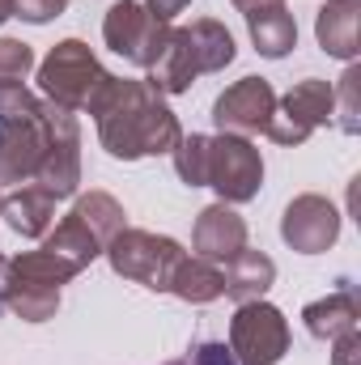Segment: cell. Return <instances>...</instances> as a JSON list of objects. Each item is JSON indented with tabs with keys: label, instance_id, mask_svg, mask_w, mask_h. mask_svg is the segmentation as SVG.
<instances>
[{
	"label": "cell",
	"instance_id": "16",
	"mask_svg": "<svg viewBox=\"0 0 361 365\" xmlns=\"http://www.w3.org/2000/svg\"><path fill=\"white\" fill-rule=\"evenodd\" d=\"M225 293L234 297V302H255V297H264L272 289V280H276V264H272L264 251H238L234 259H225Z\"/></svg>",
	"mask_w": 361,
	"mask_h": 365
},
{
	"label": "cell",
	"instance_id": "10",
	"mask_svg": "<svg viewBox=\"0 0 361 365\" xmlns=\"http://www.w3.org/2000/svg\"><path fill=\"white\" fill-rule=\"evenodd\" d=\"M195 255L200 259H234L243 247H247V221L230 208V204H208L200 217H195Z\"/></svg>",
	"mask_w": 361,
	"mask_h": 365
},
{
	"label": "cell",
	"instance_id": "9",
	"mask_svg": "<svg viewBox=\"0 0 361 365\" xmlns=\"http://www.w3.org/2000/svg\"><path fill=\"white\" fill-rule=\"evenodd\" d=\"M280 234H285V242L293 251L319 255V251H327L340 238V212L323 195H298L285 208V217H280Z\"/></svg>",
	"mask_w": 361,
	"mask_h": 365
},
{
	"label": "cell",
	"instance_id": "14",
	"mask_svg": "<svg viewBox=\"0 0 361 365\" xmlns=\"http://www.w3.org/2000/svg\"><path fill=\"white\" fill-rule=\"evenodd\" d=\"M243 17H247V26H251V38H255V51H260V56L280 60V56H289V51L298 47V21H293V13L285 9V0L264 4V9H251V13H243Z\"/></svg>",
	"mask_w": 361,
	"mask_h": 365
},
{
	"label": "cell",
	"instance_id": "26",
	"mask_svg": "<svg viewBox=\"0 0 361 365\" xmlns=\"http://www.w3.org/2000/svg\"><path fill=\"white\" fill-rule=\"evenodd\" d=\"M64 9H68V0H13V17H26V21H34V26L60 17Z\"/></svg>",
	"mask_w": 361,
	"mask_h": 365
},
{
	"label": "cell",
	"instance_id": "32",
	"mask_svg": "<svg viewBox=\"0 0 361 365\" xmlns=\"http://www.w3.org/2000/svg\"><path fill=\"white\" fill-rule=\"evenodd\" d=\"M171 365H187V357H183V361H171Z\"/></svg>",
	"mask_w": 361,
	"mask_h": 365
},
{
	"label": "cell",
	"instance_id": "25",
	"mask_svg": "<svg viewBox=\"0 0 361 365\" xmlns=\"http://www.w3.org/2000/svg\"><path fill=\"white\" fill-rule=\"evenodd\" d=\"M30 68H34V51L21 38H0V86L21 81Z\"/></svg>",
	"mask_w": 361,
	"mask_h": 365
},
{
	"label": "cell",
	"instance_id": "2",
	"mask_svg": "<svg viewBox=\"0 0 361 365\" xmlns=\"http://www.w3.org/2000/svg\"><path fill=\"white\" fill-rule=\"evenodd\" d=\"M111 73L98 64L90 47L81 38H64L51 47V56L39 64V86L43 98L64 106V110H90L98 102V93L106 90Z\"/></svg>",
	"mask_w": 361,
	"mask_h": 365
},
{
	"label": "cell",
	"instance_id": "1",
	"mask_svg": "<svg viewBox=\"0 0 361 365\" xmlns=\"http://www.w3.org/2000/svg\"><path fill=\"white\" fill-rule=\"evenodd\" d=\"M90 115L98 119L102 149L123 162H136L149 153H171L183 136L175 110L149 81L111 77L106 90L98 93V102L90 106Z\"/></svg>",
	"mask_w": 361,
	"mask_h": 365
},
{
	"label": "cell",
	"instance_id": "3",
	"mask_svg": "<svg viewBox=\"0 0 361 365\" xmlns=\"http://www.w3.org/2000/svg\"><path fill=\"white\" fill-rule=\"evenodd\" d=\"M102 255L111 259V268L123 276V280H136V284L162 293V289H171V276H175V268H179V259H183V247L175 238H166V234L119 230L106 242Z\"/></svg>",
	"mask_w": 361,
	"mask_h": 365
},
{
	"label": "cell",
	"instance_id": "22",
	"mask_svg": "<svg viewBox=\"0 0 361 365\" xmlns=\"http://www.w3.org/2000/svg\"><path fill=\"white\" fill-rule=\"evenodd\" d=\"M9 268L13 276H21V280H34V284H51V289H60L64 280H73L77 268H68L60 255H51V251H26V255H17V259H9Z\"/></svg>",
	"mask_w": 361,
	"mask_h": 365
},
{
	"label": "cell",
	"instance_id": "19",
	"mask_svg": "<svg viewBox=\"0 0 361 365\" xmlns=\"http://www.w3.org/2000/svg\"><path fill=\"white\" fill-rule=\"evenodd\" d=\"M195 77H200V73H195V64H191V56H187L183 34L179 30H171L166 51L149 64V86H153L158 93H183V90H191Z\"/></svg>",
	"mask_w": 361,
	"mask_h": 365
},
{
	"label": "cell",
	"instance_id": "15",
	"mask_svg": "<svg viewBox=\"0 0 361 365\" xmlns=\"http://www.w3.org/2000/svg\"><path fill=\"white\" fill-rule=\"evenodd\" d=\"M302 319H306V331H310L315 340H336L340 331L357 327L361 306H357V293H353V284H340L332 297H319V302H310V306L302 310Z\"/></svg>",
	"mask_w": 361,
	"mask_h": 365
},
{
	"label": "cell",
	"instance_id": "8",
	"mask_svg": "<svg viewBox=\"0 0 361 365\" xmlns=\"http://www.w3.org/2000/svg\"><path fill=\"white\" fill-rule=\"evenodd\" d=\"M276 110V93L264 77H243L213 102V123L230 136H255L264 132Z\"/></svg>",
	"mask_w": 361,
	"mask_h": 365
},
{
	"label": "cell",
	"instance_id": "17",
	"mask_svg": "<svg viewBox=\"0 0 361 365\" xmlns=\"http://www.w3.org/2000/svg\"><path fill=\"white\" fill-rule=\"evenodd\" d=\"M171 293L191 302V306H204V302H217L225 293V276H221V268L213 259H200V255L187 259L183 255L175 276H171Z\"/></svg>",
	"mask_w": 361,
	"mask_h": 365
},
{
	"label": "cell",
	"instance_id": "30",
	"mask_svg": "<svg viewBox=\"0 0 361 365\" xmlns=\"http://www.w3.org/2000/svg\"><path fill=\"white\" fill-rule=\"evenodd\" d=\"M264 4H276V0H234V9H243V13H251V9H264Z\"/></svg>",
	"mask_w": 361,
	"mask_h": 365
},
{
	"label": "cell",
	"instance_id": "13",
	"mask_svg": "<svg viewBox=\"0 0 361 365\" xmlns=\"http://www.w3.org/2000/svg\"><path fill=\"white\" fill-rule=\"evenodd\" d=\"M357 17L361 0H327L319 9V21H315L319 47L336 60H353L357 56Z\"/></svg>",
	"mask_w": 361,
	"mask_h": 365
},
{
	"label": "cell",
	"instance_id": "4",
	"mask_svg": "<svg viewBox=\"0 0 361 365\" xmlns=\"http://www.w3.org/2000/svg\"><path fill=\"white\" fill-rule=\"evenodd\" d=\"M171 21H158L141 0H115L106 9V21H102V38L115 56H123L128 64L136 68H149L166 43H171Z\"/></svg>",
	"mask_w": 361,
	"mask_h": 365
},
{
	"label": "cell",
	"instance_id": "29",
	"mask_svg": "<svg viewBox=\"0 0 361 365\" xmlns=\"http://www.w3.org/2000/svg\"><path fill=\"white\" fill-rule=\"evenodd\" d=\"M187 4H191V0H149L145 9H149V13H153L158 21H171V17H179Z\"/></svg>",
	"mask_w": 361,
	"mask_h": 365
},
{
	"label": "cell",
	"instance_id": "27",
	"mask_svg": "<svg viewBox=\"0 0 361 365\" xmlns=\"http://www.w3.org/2000/svg\"><path fill=\"white\" fill-rule=\"evenodd\" d=\"M332 344H336V349H332V365H361V331L357 327L340 331Z\"/></svg>",
	"mask_w": 361,
	"mask_h": 365
},
{
	"label": "cell",
	"instance_id": "11",
	"mask_svg": "<svg viewBox=\"0 0 361 365\" xmlns=\"http://www.w3.org/2000/svg\"><path fill=\"white\" fill-rule=\"evenodd\" d=\"M0 217L9 221L13 234L21 238H43L56 221V195H47L34 182H21V191H13L9 200H0Z\"/></svg>",
	"mask_w": 361,
	"mask_h": 365
},
{
	"label": "cell",
	"instance_id": "18",
	"mask_svg": "<svg viewBox=\"0 0 361 365\" xmlns=\"http://www.w3.org/2000/svg\"><path fill=\"white\" fill-rule=\"evenodd\" d=\"M43 251H51V255H60V259H64L68 268L86 272L93 259L102 255V242H98L90 230L81 225V217H77V212H68V217H64V221L56 225V234H47Z\"/></svg>",
	"mask_w": 361,
	"mask_h": 365
},
{
	"label": "cell",
	"instance_id": "5",
	"mask_svg": "<svg viewBox=\"0 0 361 365\" xmlns=\"http://www.w3.org/2000/svg\"><path fill=\"white\" fill-rule=\"evenodd\" d=\"M264 182V158L247 136H208V179L204 187H217L221 204H247L260 195Z\"/></svg>",
	"mask_w": 361,
	"mask_h": 365
},
{
	"label": "cell",
	"instance_id": "28",
	"mask_svg": "<svg viewBox=\"0 0 361 365\" xmlns=\"http://www.w3.org/2000/svg\"><path fill=\"white\" fill-rule=\"evenodd\" d=\"M187 365H238V361H234V353H230L225 344L204 340V344H195V349L187 353Z\"/></svg>",
	"mask_w": 361,
	"mask_h": 365
},
{
	"label": "cell",
	"instance_id": "31",
	"mask_svg": "<svg viewBox=\"0 0 361 365\" xmlns=\"http://www.w3.org/2000/svg\"><path fill=\"white\" fill-rule=\"evenodd\" d=\"M9 17H13V0H0V26H4Z\"/></svg>",
	"mask_w": 361,
	"mask_h": 365
},
{
	"label": "cell",
	"instance_id": "12",
	"mask_svg": "<svg viewBox=\"0 0 361 365\" xmlns=\"http://www.w3.org/2000/svg\"><path fill=\"white\" fill-rule=\"evenodd\" d=\"M183 43H187V56L195 64V73H221L230 60H234V34L213 21V17H200L191 26H179Z\"/></svg>",
	"mask_w": 361,
	"mask_h": 365
},
{
	"label": "cell",
	"instance_id": "7",
	"mask_svg": "<svg viewBox=\"0 0 361 365\" xmlns=\"http://www.w3.org/2000/svg\"><path fill=\"white\" fill-rule=\"evenodd\" d=\"M336 90L327 86V81H298L293 90L285 93L280 102H276V110H272L268 119V132L276 145H302L315 128H323L332 115H336Z\"/></svg>",
	"mask_w": 361,
	"mask_h": 365
},
{
	"label": "cell",
	"instance_id": "6",
	"mask_svg": "<svg viewBox=\"0 0 361 365\" xmlns=\"http://www.w3.org/2000/svg\"><path fill=\"white\" fill-rule=\"evenodd\" d=\"M230 353L238 365H276L289 353V323L285 314L255 297V302H238V314L230 323Z\"/></svg>",
	"mask_w": 361,
	"mask_h": 365
},
{
	"label": "cell",
	"instance_id": "21",
	"mask_svg": "<svg viewBox=\"0 0 361 365\" xmlns=\"http://www.w3.org/2000/svg\"><path fill=\"white\" fill-rule=\"evenodd\" d=\"M73 212L81 217V225L90 230L93 238L102 242V251H106V242L123 230V208H119V200L106 195V191H90V195H81V200L73 204Z\"/></svg>",
	"mask_w": 361,
	"mask_h": 365
},
{
	"label": "cell",
	"instance_id": "20",
	"mask_svg": "<svg viewBox=\"0 0 361 365\" xmlns=\"http://www.w3.org/2000/svg\"><path fill=\"white\" fill-rule=\"evenodd\" d=\"M4 306H9L17 319H26V323H43V319H51V314L60 310V289H51V284H34V280H21V276H13V268H9Z\"/></svg>",
	"mask_w": 361,
	"mask_h": 365
},
{
	"label": "cell",
	"instance_id": "23",
	"mask_svg": "<svg viewBox=\"0 0 361 365\" xmlns=\"http://www.w3.org/2000/svg\"><path fill=\"white\" fill-rule=\"evenodd\" d=\"M175 153V170L187 187H204L208 179V136H179Z\"/></svg>",
	"mask_w": 361,
	"mask_h": 365
},
{
	"label": "cell",
	"instance_id": "24",
	"mask_svg": "<svg viewBox=\"0 0 361 365\" xmlns=\"http://www.w3.org/2000/svg\"><path fill=\"white\" fill-rule=\"evenodd\" d=\"M357 90H361V68H357V64H349V73L340 77V93H336V102H332V106H340V128H345L349 136H357V132H361Z\"/></svg>",
	"mask_w": 361,
	"mask_h": 365
}]
</instances>
